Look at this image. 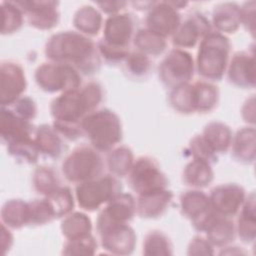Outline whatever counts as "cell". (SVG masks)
Wrapping results in <instances>:
<instances>
[{
	"instance_id": "30bf717a",
	"label": "cell",
	"mask_w": 256,
	"mask_h": 256,
	"mask_svg": "<svg viewBox=\"0 0 256 256\" xmlns=\"http://www.w3.org/2000/svg\"><path fill=\"white\" fill-rule=\"evenodd\" d=\"M127 176L129 186L138 195L168 186V179L159 163L150 156L138 157Z\"/></svg>"
},
{
	"instance_id": "8fae6325",
	"label": "cell",
	"mask_w": 256,
	"mask_h": 256,
	"mask_svg": "<svg viewBox=\"0 0 256 256\" xmlns=\"http://www.w3.org/2000/svg\"><path fill=\"white\" fill-rule=\"evenodd\" d=\"M179 203L182 215L189 219L194 229L199 232H204L206 226L216 214L210 205L208 195L200 189L183 192Z\"/></svg>"
},
{
	"instance_id": "4fadbf2b",
	"label": "cell",
	"mask_w": 256,
	"mask_h": 256,
	"mask_svg": "<svg viewBox=\"0 0 256 256\" xmlns=\"http://www.w3.org/2000/svg\"><path fill=\"white\" fill-rule=\"evenodd\" d=\"M210 32V21L202 13L194 11L180 22L178 28L171 36L172 43L175 48L183 50L193 48Z\"/></svg>"
},
{
	"instance_id": "277c9868",
	"label": "cell",
	"mask_w": 256,
	"mask_h": 256,
	"mask_svg": "<svg viewBox=\"0 0 256 256\" xmlns=\"http://www.w3.org/2000/svg\"><path fill=\"white\" fill-rule=\"evenodd\" d=\"M83 135H86L93 148L99 152H109L121 142L122 124L119 116L108 108L97 109L81 121Z\"/></svg>"
},
{
	"instance_id": "1f68e13d",
	"label": "cell",
	"mask_w": 256,
	"mask_h": 256,
	"mask_svg": "<svg viewBox=\"0 0 256 256\" xmlns=\"http://www.w3.org/2000/svg\"><path fill=\"white\" fill-rule=\"evenodd\" d=\"M60 229L66 240H73L91 234L92 222L87 214L75 211L63 217Z\"/></svg>"
},
{
	"instance_id": "ac0fdd59",
	"label": "cell",
	"mask_w": 256,
	"mask_h": 256,
	"mask_svg": "<svg viewBox=\"0 0 256 256\" xmlns=\"http://www.w3.org/2000/svg\"><path fill=\"white\" fill-rule=\"evenodd\" d=\"M227 77L231 84L242 89L255 87V53L252 50L236 52L227 66Z\"/></svg>"
},
{
	"instance_id": "cb8c5ba5",
	"label": "cell",
	"mask_w": 256,
	"mask_h": 256,
	"mask_svg": "<svg viewBox=\"0 0 256 256\" xmlns=\"http://www.w3.org/2000/svg\"><path fill=\"white\" fill-rule=\"evenodd\" d=\"M235 228L236 234L243 243L249 244L254 242L256 237V205L254 193L246 196V199L238 212Z\"/></svg>"
},
{
	"instance_id": "7dc6e473",
	"label": "cell",
	"mask_w": 256,
	"mask_h": 256,
	"mask_svg": "<svg viewBox=\"0 0 256 256\" xmlns=\"http://www.w3.org/2000/svg\"><path fill=\"white\" fill-rule=\"evenodd\" d=\"M188 255H214V246L209 242L206 237L202 236H194L187 248Z\"/></svg>"
},
{
	"instance_id": "ab89813d",
	"label": "cell",
	"mask_w": 256,
	"mask_h": 256,
	"mask_svg": "<svg viewBox=\"0 0 256 256\" xmlns=\"http://www.w3.org/2000/svg\"><path fill=\"white\" fill-rule=\"evenodd\" d=\"M7 151L15 159L28 164L36 163L41 154L33 137L7 144Z\"/></svg>"
},
{
	"instance_id": "ba28073f",
	"label": "cell",
	"mask_w": 256,
	"mask_h": 256,
	"mask_svg": "<svg viewBox=\"0 0 256 256\" xmlns=\"http://www.w3.org/2000/svg\"><path fill=\"white\" fill-rule=\"evenodd\" d=\"M96 230L104 250L114 255L133 253L137 236L129 223H118L97 217Z\"/></svg>"
},
{
	"instance_id": "e0dca14e",
	"label": "cell",
	"mask_w": 256,
	"mask_h": 256,
	"mask_svg": "<svg viewBox=\"0 0 256 256\" xmlns=\"http://www.w3.org/2000/svg\"><path fill=\"white\" fill-rule=\"evenodd\" d=\"M135 34V18L130 13L120 12L106 18L102 40L111 46L129 48Z\"/></svg>"
},
{
	"instance_id": "f35d334b",
	"label": "cell",
	"mask_w": 256,
	"mask_h": 256,
	"mask_svg": "<svg viewBox=\"0 0 256 256\" xmlns=\"http://www.w3.org/2000/svg\"><path fill=\"white\" fill-rule=\"evenodd\" d=\"M45 198L49 202L55 218H63L74 209L75 198L69 187L60 186Z\"/></svg>"
},
{
	"instance_id": "7bdbcfd3",
	"label": "cell",
	"mask_w": 256,
	"mask_h": 256,
	"mask_svg": "<svg viewBox=\"0 0 256 256\" xmlns=\"http://www.w3.org/2000/svg\"><path fill=\"white\" fill-rule=\"evenodd\" d=\"M97 241L92 234L87 236L67 240L63 246L64 255H94L97 251Z\"/></svg>"
},
{
	"instance_id": "ffe728a7",
	"label": "cell",
	"mask_w": 256,
	"mask_h": 256,
	"mask_svg": "<svg viewBox=\"0 0 256 256\" xmlns=\"http://www.w3.org/2000/svg\"><path fill=\"white\" fill-rule=\"evenodd\" d=\"M173 197L172 191L167 188L140 194L136 200V212L141 218H158L168 210Z\"/></svg>"
},
{
	"instance_id": "4dcf8cb0",
	"label": "cell",
	"mask_w": 256,
	"mask_h": 256,
	"mask_svg": "<svg viewBox=\"0 0 256 256\" xmlns=\"http://www.w3.org/2000/svg\"><path fill=\"white\" fill-rule=\"evenodd\" d=\"M1 223L10 229H20L29 225L28 202L22 199H10L1 208Z\"/></svg>"
},
{
	"instance_id": "7c38bea8",
	"label": "cell",
	"mask_w": 256,
	"mask_h": 256,
	"mask_svg": "<svg viewBox=\"0 0 256 256\" xmlns=\"http://www.w3.org/2000/svg\"><path fill=\"white\" fill-rule=\"evenodd\" d=\"M27 87L22 66L12 60H3L0 64V103L1 107L11 106L23 96Z\"/></svg>"
},
{
	"instance_id": "f546056e",
	"label": "cell",
	"mask_w": 256,
	"mask_h": 256,
	"mask_svg": "<svg viewBox=\"0 0 256 256\" xmlns=\"http://www.w3.org/2000/svg\"><path fill=\"white\" fill-rule=\"evenodd\" d=\"M102 23L101 12L91 5L79 7L73 16V25L77 32L88 37L97 35L102 28Z\"/></svg>"
},
{
	"instance_id": "83f0119b",
	"label": "cell",
	"mask_w": 256,
	"mask_h": 256,
	"mask_svg": "<svg viewBox=\"0 0 256 256\" xmlns=\"http://www.w3.org/2000/svg\"><path fill=\"white\" fill-rule=\"evenodd\" d=\"M195 113H209L214 110L219 101V90L216 85L207 80L192 83Z\"/></svg>"
},
{
	"instance_id": "9a60e30c",
	"label": "cell",
	"mask_w": 256,
	"mask_h": 256,
	"mask_svg": "<svg viewBox=\"0 0 256 256\" xmlns=\"http://www.w3.org/2000/svg\"><path fill=\"white\" fill-rule=\"evenodd\" d=\"M180 22L179 11L171 4V1L154 2L148 10L145 28L166 39L173 35Z\"/></svg>"
},
{
	"instance_id": "c3c4849f",
	"label": "cell",
	"mask_w": 256,
	"mask_h": 256,
	"mask_svg": "<svg viewBox=\"0 0 256 256\" xmlns=\"http://www.w3.org/2000/svg\"><path fill=\"white\" fill-rule=\"evenodd\" d=\"M239 14L241 25L253 35L255 29V1L245 2L240 6Z\"/></svg>"
},
{
	"instance_id": "d6986e66",
	"label": "cell",
	"mask_w": 256,
	"mask_h": 256,
	"mask_svg": "<svg viewBox=\"0 0 256 256\" xmlns=\"http://www.w3.org/2000/svg\"><path fill=\"white\" fill-rule=\"evenodd\" d=\"M34 133L31 121L18 116L9 107H1L0 134L6 144L31 138Z\"/></svg>"
},
{
	"instance_id": "6da1fadb",
	"label": "cell",
	"mask_w": 256,
	"mask_h": 256,
	"mask_svg": "<svg viewBox=\"0 0 256 256\" xmlns=\"http://www.w3.org/2000/svg\"><path fill=\"white\" fill-rule=\"evenodd\" d=\"M44 53L48 61L69 65L83 75H92L101 66L97 44L77 31L53 34L45 44Z\"/></svg>"
},
{
	"instance_id": "bcb514c9",
	"label": "cell",
	"mask_w": 256,
	"mask_h": 256,
	"mask_svg": "<svg viewBox=\"0 0 256 256\" xmlns=\"http://www.w3.org/2000/svg\"><path fill=\"white\" fill-rule=\"evenodd\" d=\"M18 116L26 119L33 120L37 114V106L35 101L28 96H21L11 106H8Z\"/></svg>"
},
{
	"instance_id": "d4e9b609",
	"label": "cell",
	"mask_w": 256,
	"mask_h": 256,
	"mask_svg": "<svg viewBox=\"0 0 256 256\" xmlns=\"http://www.w3.org/2000/svg\"><path fill=\"white\" fill-rule=\"evenodd\" d=\"M255 143L254 126L239 129L232 137L230 146L234 159L244 164L253 163L255 160Z\"/></svg>"
},
{
	"instance_id": "b9f144b4",
	"label": "cell",
	"mask_w": 256,
	"mask_h": 256,
	"mask_svg": "<svg viewBox=\"0 0 256 256\" xmlns=\"http://www.w3.org/2000/svg\"><path fill=\"white\" fill-rule=\"evenodd\" d=\"M29 208V225H43L55 219L53 210L44 197L28 202Z\"/></svg>"
},
{
	"instance_id": "d590c367",
	"label": "cell",
	"mask_w": 256,
	"mask_h": 256,
	"mask_svg": "<svg viewBox=\"0 0 256 256\" xmlns=\"http://www.w3.org/2000/svg\"><path fill=\"white\" fill-rule=\"evenodd\" d=\"M32 184L34 190L44 197L61 186L57 172L49 166H39L34 170Z\"/></svg>"
},
{
	"instance_id": "5bb4252c",
	"label": "cell",
	"mask_w": 256,
	"mask_h": 256,
	"mask_svg": "<svg viewBox=\"0 0 256 256\" xmlns=\"http://www.w3.org/2000/svg\"><path fill=\"white\" fill-rule=\"evenodd\" d=\"M212 209L225 217L235 216L242 207L246 193L242 186L236 183H223L215 186L208 195Z\"/></svg>"
},
{
	"instance_id": "e575fe53",
	"label": "cell",
	"mask_w": 256,
	"mask_h": 256,
	"mask_svg": "<svg viewBox=\"0 0 256 256\" xmlns=\"http://www.w3.org/2000/svg\"><path fill=\"white\" fill-rule=\"evenodd\" d=\"M173 244L166 233L153 229L149 231L143 240V254L146 256L173 255Z\"/></svg>"
},
{
	"instance_id": "74e56055",
	"label": "cell",
	"mask_w": 256,
	"mask_h": 256,
	"mask_svg": "<svg viewBox=\"0 0 256 256\" xmlns=\"http://www.w3.org/2000/svg\"><path fill=\"white\" fill-rule=\"evenodd\" d=\"M168 102L178 113L185 115L195 113L192 84L187 83L170 89Z\"/></svg>"
},
{
	"instance_id": "f907efd6",
	"label": "cell",
	"mask_w": 256,
	"mask_h": 256,
	"mask_svg": "<svg viewBox=\"0 0 256 256\" xmlns=\"http://www.w3.org/2000/svg\"><path fill=\"white\" fill-rule=\"evenodd\" d=\"M241 114L242 118L244 119L245 122L250 123L252 126H254L255 122V102H254V97L252 96L250 99H247L242 106L241 109Z\"/></svg>"
},
{
	"instance_id": "4316f807",
	"label": "cell",
	"mask_w": 256,
	"mask_h": 256,
	"mask_svg": "<svg viewBox=\"0 0 256 256\" xmlns=\"http://www.w3.org/2000/svg\"><path fill=\"white\" fill-rule=\"evenodd\" d=\"M240 6L233 2H224L216 5L212 12V24L216 31L225 35V33H234L238 30L240 23Z\"/></svg>"
},
{
	"instance_id": "8992f818",
	"label": "cell",
	"mask_w": 256,
	"mask_h": 256,
	"mask_svg": "<svg viewBox=\"0 0 256 256\" xmlns=\"http://www.w3.org/2000/svg\"><path fill=\"white\" fill-rule=\"evenodd\" d=\"M121 192L122 185L119 179L112 174H104L96 179L77 184L75 199L81 209L93 212Z\"/></svg>"
},
{
	"instance_id": "7a4b0ae2",
	"label": "cell",
	"mask_w": 256,
	"mask_h": 256,
	"mask_svg": "<svg viewBox=\"0 0 256 256\" xmlns=\"http://www.w3.org/2000/svg\"><path fill=\"white\" fill-rule=\"evenodd\" d=\"M103 98L102 85L97 81H90L78 89L55 97L50 104V114L54 122L81 124L86 115L97 110Z\"/></svg>"
},
{
	"instance_id": "603a6c76",
	"label": "cell",
	"mask_w": 256,
	"mask_h": 256,
	"mask_svg": "<svg viewBox=\"0 0 256 256\" xmlns=\"http://www.w3.org/2000/svg\"><path fill=\"white\" fill-rule=\"evenodd\" d=\"M204 233L214 247L223 248L228 246L235 239L236 228L231 218L216 213L206 226Z\"/></svg>"
},
{
	"instance_id": "816d5d0a",
	"label": "cell",
	"mask_w": 256,
	"mask_h": 256,
	"mask_svg": "<svg viewBox=\"0 0 256 256\" xmlns=\"http://www.w3.org/2000/svg\"><path fill=\"white\" fill-rule=\"evenodd\" d=\"M13 234L10 231V228L5 224L1 223V254L5 255L13 245Z\"/></svg>"
},
{
	"instance_id": "7402d4cb",
	"label": "cell",
	"mask_w": 256,
	"mask_h": 256,
	"mask_svg": "<svg viewBox=\"0 0 256 256\" xmlns=\"http://www.w3.org/2000/svg\"><path fill=\"white\" fill-rule=\"evenodd\" d=\"M34 139L40 153L49 158H59L67 148L64 142L65 138L53 125L42 124L37 127Z\"/></svg>"
},
{
	"instance_id": "44dd1931",
	"label": "cell",
	"mask_w": 256,
	"mask_h": 256,
	"mask_svg": "<svg viewBox=\"0 0 256 256\" xmlns=\"http://www.w3.org/2000/svg\"><path fill=\"white\" fill-rule=\"evenodd\" d=\"M136 200L130 193H119L100 211L99 217L118 223H129L136 214Z\"/></svg>"
},
{
	"instance_id": "5b68a950",
	"label": "cell",
	"mask_w": 256,
	"mask_h": 256,
	"mask_svg": "<svg viewBox=\"0 0 256 256\" xmlns=\"http://www.w3.org/2000/svg\"><path fill=\"white\" fill-rule=\"evenodd\" d=\"M105 162L99 151L91 145L74 148L62 163V172L67 181L80 184L104 175Z\"/></svg>"
},
{
	"instance_id": "8d00e7d4",
	"label": "cell",
	"mask_w": 256,
	"mask_h": 256,
	"mask_svg": "<svg viewBox=\"0 0 256 256\" xmlns=\"http://www.w3.org/2000/svg\"><path fill=\"white\" fill-rule=\"evenodd\" d=\"M1 8V34L8 35L17 32L24 23L25 15L15 1H3Z\"/></svg>"
},
{
	"instance_id": "f6af8a7d",
	"label": "cell",
	"mask_w": 256,
	"mask_h": 256,
	"mask_svg": "<svg viewBox=\"0 0 256 256\" xmlns=\"http://www.w3.org/2000/svg\"><path fill=\"white\" fill-rule=\"evenodd\" d=\"M97 48L100 57L103 58L109 64H119L123 63L126 57L131 52L129 48H119L111 46L104 42L102 39L97 43Z\"/></svg>"
},
{
	"instance_id": "60d3db41",
	"label": "cell",
	"mask_w": 256,
	"mask_h": 256,
	"mask_svg": "<svg viewBox=\"0 0 256 256\" xmlns=\"http://www.w3.org/2000/svg\"><path fill=\"white\" fill-rule=\"evenodd\" d=\"M124 71L133 78L146 77L151 70L150 57L139 52L131 51L123 62Z\"/></svg>"
},
{
	"instance_id": "681fc988",
	"label": "cell",
	"mask_w": 256,
	"mask_h": 256,
	"mask_svg": "<svg viewBox=\"0 0 256 256\" xmlns=\"http://www.w3.org/2000/svg\"><path fill=\"white\" fill-rule=\"evenodd\" d=\"M126 5H128V2L124 1H106L97 3V6L100 8V10L109 16L120 13V11L123 10Z\"/></svg>"
},
{
	"instance_id": "484cf974",
	"label": "cell",
	"mask_w": 256,
	"mask_h": 256,
	"mask_svg": "<svg viewBox=\"0 0 256 256\" xmlns=\"http://www.w3.org/2000/svg\"><path fill=\"white\" fill-rule=\"evenodd\" d=\"M211 165L212 164L207 161L192 158L183 169V183L193 189L207 187L214 179V171Z\"/></svg>"
},
{
	"instance_id": "ee69618b",
	"label": "cell",
	"mask_w": 256,
	"mask_h": 256,
	"mask_svg": "<svg viewBox=\"0 0 256 256\" xmlns=\"http://www.w3.org/2000/svg\"><path fill=\"white\" fill-rule=\"evenodd\" d=\"M188 150L192 158L204 160L211 164L215 163L218 158V155L209 147L201 134L195 135L190 139Z\"/></svg>"
},
{
	"instance_id": "d6a6232c",
	"label": "cell",
	"mask_w": 256,
	"mask_h": 256,
	"mask_svg": "<svg viewBox=\"0 0 256 256\" xmlns=\"http://www.w3.org/2000/svg\"><path fill=\"white\" fill-rule=\"evenodd\" d=\"M134 161L133 151L128 146L120 145L108 152L106 165L110 174L122 178L128 175Z\"/></svg>"
},
{
	"instance_id": "836d02e7",
	"label": "cell",
	"mask_w": 256,
	"mask_h": 256,
	"mask_svg": "<svg viewBox=\"0 0 256 256\" xmlns=\"http://www.w3.org/2000/svg\"><path fill=\"white\" fill-rule=\"evenodd\" d=\"M133 44L137 51L147 56L161 55L167 48V41L165 38L142 28L136 31L133 38Z\"/></svg>"
},
{
	"instance_id": "2e32d148",
	"label": "cell",
	"mask_w": 256,
	"mask_h": 256,
	"mask_svg": "<svg viewBox=\"0 0 256 256\" xmlns=\"http://www.w3.org/2000/svg\"><path fill=\"white\" fill-rule=\"evenodd\" d=\"M15 3L23 11L30 26L38 30H50L59 22L58 2L42 0H21Z\"/></svg>"
},
{
	"instance_id": "9c48e42d",
	"label": "cell",
	"mask_w": 256,
	"mask_h": 256,
	"mask_svg": "<svg viewBox=\"0 0 256 256\" xmlns=\"http://www.w3.org/2000/svg\"><path fill=\"white\" fill-rule=\"evenodd\" d=\"M195 71L192 55L186 50L173 48L162 59L158 67V76L169 89L190 83Z\"/></svg>"
},
{
	"instance_id": "f1b7e54d",
	"label": "cell",
	"mask_w": 256,
	"mask_h": 256,
	"mask_svg": "<svg viewBox=\"0 0 256 256\" xmlns=\"http://www.w3.org/2000/svg\"><path fill=\"white\" fill-rule=\"evenodd\" d=\"M201 135L217 155L228 151L233 137L230 127L220 121H212L206 124Z\"/></svg>"
},
{
	"instance_id": "3957f363",
	"label": "cell",
	"mask_w": 256,
	"mask_h": 256,
	"mask_svg": "<svg viewBox=\"0 0 256 256\" xmlns=\"http://www.w3.org/2000/svg\"><path fill=\"white\" fill-rule=\"evenodd\" d=\"M231 43L229 38L217 31H211L200 42L195 68L207 81H220L229 63Z\"/></svg>"
},
{
	"instance_id": "52a82bcc",
	"label": "cell",
	"mask_w": 256,
	"mask_h": 256,
	"mask_svg": "<svg viewBox=\"0 0 256 256\" xmlns=\"http://www.w3.org/2000/svg\"><path fill=\"white\" fill-rule=\"evenodd\" d=\"M37 86L47 93H63L82 86L81 74L73 67L47 61L37 67L34 74Z\"/></svg>"
}]
</instances>
